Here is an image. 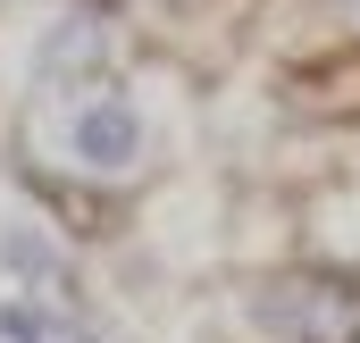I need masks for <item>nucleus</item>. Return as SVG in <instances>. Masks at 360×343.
<instances>
[{"label": "nucleus", "mask_w": 360, "mask_h": 343, "mask_svg": "<svg viewBox=\"0 0 360 343\" xmlns=\"http://www.w3.org/2000/svg\"><path fill=\"white\" fill-rule=\"evenodd\" d=\"M68 151H76L92 176H126L143 160V117H134L126 101H92L84 117L68 126Z\"/></svg>", "instance_id": "nucleus-1"}, {"label": "nucleus", "mask_w": 360, "mask_h": 343, "mask_svg": "<svg viewBox=\"0 0 360 343\" xmlns=\"http://www.w3.org/2000/svg\"><path fill=\"white\" fill-rule=\"evenodd\" d=\"M0 268H8L17 285H42V276H51V243H42L25 218H8V226H0Z\"/></svg>", "instance_id": "nucleus-3"}, {"label": "nucleus", "mask_w": 360, "mask_h": 343, "mask_svg": "<svg viewBox=\"0 0 360 343\" xmlns=\"http://www.w3.org/2000/svg\"><path fill=\"white\" fill-rule=\"evenodd\" d=\"M293 343H360V285L352 276H310L293 302Z\"/></svg>", "instance_id": "nucleus-2"}, {"label": "nucleus", "mask_w": 360, "mask_h": 343, "mask_svg": "<svg viewBox=\"0 0 360 343\" xmlns=\"http://www.w3.org/2000/svg\"><path fill=\"white\" fill-rule=\"evenodd\" d=\"M42 343H92V335H68V327H51V335H42Z\"/></svg>", "instance_id": "nucleus-4"}]
</instances>
